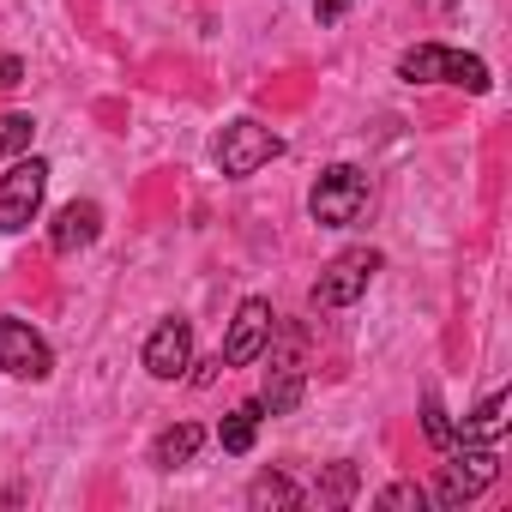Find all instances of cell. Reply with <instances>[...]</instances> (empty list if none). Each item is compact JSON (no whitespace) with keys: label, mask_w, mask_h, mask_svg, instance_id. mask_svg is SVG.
I'll return each instance as SVG.
<instances>
[{"label":"cell","mask_w":512,"mask_h":512,"mask_svg":"<svg viewBox=\"0 0 512 512\" xmlns=\"http://www.w3.org/2000/svg\"><path fill=\"white\" fill-rule=\"evenodd\" d=\"M422 434H428L440 452H446V446H458V428H452V416L440 410V398H434V392H428V404H422Z\"/></svg>","instance_id":"18"},{"label":"cell","mask_w":512,"mask_h":512,"mask_svg":"<svg viewBox=\"0 0 512 512\" xmlns=\"http://www.w3.org/2000/svg\"><path fill=\"white\" fill-rule=\"evenodd\" d=\"M25 85V61L19 55H0V91H19Z\"/></svg>","instance_id":"20"},{"label":"cell","mask_w":512,"mask_h":512,"mask_svg":"<svg viewBox=\"0 0 512 512\" xmlns=\"http://www.w3.org/2000/svg\"><path fill=\"white\" fill-rule=\"evenodd\" d=\"M494 476H500L494 446H488V440H458V446H446V464H440L434 500H440V506H464V500H476Z\"/></svg>","instance_id":"3"},{"label":"cell","mask_w":512,"mask_h":512,"mask_svg":"<svg viewBox=\"0 0 512 512\" xmlns=\"http://www.w3.org/2000/svg\"><path fill=\"white\" fill-rule=\"evenodd\" d=\"M296 398H302V338H296V332H284V344H278V356H272V374H266L260 404H266L272 416H284V410H296Z\"/></svg>","instance_id":"11"},{"label":"cell","mask_w":512,"mask_h":512,"mask_svg":"<svg viewBox=\"0 0 512 512\" xmlns=\"http://www.w3.org/2000/svg\"><path fill=\"white\" fill-rule=\"evenodd\" d=\"M97 235H103V205H97V199H73V205H61L55 223H49V247L61 253V260L85 253Z\"/></svg>","instance_id":"10"},{"label":"cell","mask_w":512,"mask_h":512,"mask_svg":"<svg viewBox=\"0 0 512 512\" xmlns=\"http://www.w3.org/2000/svg\"><path fill=\"white\" fill-rule=\"evenodd\" d=\"M398 79L404 85H458L470 97H488V61L482 55H464V49H446V43H416L398 55Z\"/></svg>","instance_id":"1"},{"label":"cell","mask_w":512,"mask_h":512,"mask_svg":"<svg viewBox=\"0 0 512 512\" xmlns=\"http://www.w3.org/2000/svg\"><path fill=\"white\" fill-rule=\"evenodd\" d=\"M199 446H205V428H199V422H175V428H163V434L151 440V464H157V470H181V464H193Z\"/></svg>","instance_id":"12"},{"label":"cell","mask_w":512,"mask_h":512,"mask_svg":"<svg viewBox=\"0 0 512 512\" xmlns=\"http://www.w3.org/2000/svg\"><path fill=\"white\" fill-rule=\"evenodd\" d=\"M422 500H428V488H416V482H392V488L380 494L386 512H398V506H422Z\"/></svg>","instance_id":"19"},{"label":"cell","mask_w":512,"mask_h":512,"mask_svg":"<svg viewBox=\"0 0 512 512\" xmlns=\"http://www.w3.org/2000/svg\"><path fill=\"white\" fill-rule=\"evenodd\" d=\"M380 266H386L380 247H344L338 260L320 272V284H314V308H350V302H362Z\"/></svg>","instance_id":"6"},{"label":"cell","mask_w":512,"mask_h":512,"mask_svg":"<svg viewBox=\"0 0 512 512\" xmlns=\"http://www.w3.org/2000/svg\"><path fill=\"white\" fill-rule=\"evenodd\" d=\"M272 326H278L272 302H266V296H247V302L235 308V320H229V338H223V368H247V362H260V356L272 350Z\"/></svg>","instance_id":"7"},{"label":"cell","mask_w":512,"mask_h":512,"mask_svg":"<svg viewBox=\"0 0 512 512\" xmlns=\"http://www.w3.org/2000/svg\"><path fill=\"white\" fill-rule=\"evenodd\" d=\"M356 482H362V476H356V464H350V458H338V464L320 476V488H314V494H320L326 506H344V500L356 494Z\"/></svg>","instance_id":"16"},{"label":"cell","mask_w":512,"mask_h":512,"mask_svg":"<svg viewBox=\"0 0 512 512\" xmlns=\"http://www.w3.org/2000/svg\"><path fill=\"white\" fill-rule=\"evenodd\" d=\"M217 169L229 175V181H247V175H260L272 157H284V139L272 133V127H260V121H229L223 133H217Z\"/></svg>","instance_id":"4"},{"label":"cell","mask_w":512,"mask_h":512,"mask_svg":"<svg viewBox=\"0 0 512 512\" xmlns=\"http://www.w3.org/2000/svg\"><path fill=\"white\" fill-rule=\"evenodd\" d=\"M0 374H13V380H49L55 374L49 338L31 332L25 320H0Z\"/></svg>","instance_id":"8"},{"label":"cell","mask_w":512,"mask_h":512,"mask_svg":"<svg viewBox=\"0 0 512 512\" xmlns=\"http://www.w3.org/2000/svg\"><path fill=\"white\" fill-rule=\"evenodd\" d=\"M37 139V121L31 115H0V157H25Z\"/></svg>","instance_id":"17"},{"label":"cell","mask_w":512,"mask_h":512,"mask_svg":"<svg viewBox=\"0 0 512 512\" xmlns=\"http://www.w3.org/2000/svg\"><path fill=\"white\" fill-rule=\"evenodd\" d=\"M434 7H440V0H434Z\"/></svg>","instance_id":"22"},{"label":"cell","mask_w":512,"mask_h":512,"mask_svg":"<svg viewBox=\"0 0 512 512\" xmlns=\"http://www.w3.org/2000/svg\"><path fill=\"white\" fill-rule=\"evenodd\" d=\"M260 422H266V404L260 398H247V404H235L229 416H223V428H217V446L223 452H253V434H260Z\"/></svg>","instance_id":"13"},{"label":"cell","mask_w":512,"mask_h":512,"mask_svg":"<svg viewBox=\"0 0 512 512\" xmlns=\"http://www.w3.org/2000/svg\"><path fill=\"white\" fill-rule=\"evenodd\" d=\"M296 500H302V488H296L290 476H278V470L253 476V488H247V506H253V512H272V506H296Z\"/></svg>","instance_id":"15"},{"label":"cell","mask_w":512,"mask_h":512,"mask_svg":"<svg viewBox=\"0 0 512 512\" xmlns=\"http://www.w3.org/2000/svg\"><path fill=\"white\" fill-rule=\"evenodd\" d=\"M43 193H49V163L43 157H19L7 175H0V235L31 229L37 211H43Z\"/></svg>","instance_id":"5"},{"label":"cell","mask_w":512,"mask_h":512,"mask_svg":"<svg viewBox=\"0 0 512 512\" xmlns=\"http://www.w3.org/2000/svg\"><path fill=\"white\" fill-rule=\"evenodd\" d=\"M344 13H350V0H314V19L320 25H338Z\"/></svg>","instance_id":"21"},{"label":"cell","mask_w":512,"mask_h":512,"mask_svg":"<svg viewBox=\"0 0 512 512\" xmlns=\"http://www.w3.org/2000/svg\"><path fill=\"white\" fill-rule=\"evenodd\" d=\"M500 428H506V392H488V398L464 416L458 440H500Z\"/></svg>","instance_id":"14"},{"label":"cell","mask_w":512,"mask_h":512,"mask_svg":"<svg viewBox=\"0 0 512 512\" xmlns=\"http://www.w3.org/2000/svg\"><path fill=\"white\" fill-rule=\"evenodd\" d=\"M368 205H374V181H368V169H356V163H332V169H320V181L308 187V217H314L320 229H356V223L368 217Z\"/></svg>","instance_id":"2"},{"label":"cell","mask_w":512,"mask_h":512,"mask_svg":"<svg viewBox=\"0 0 512 512\" xmlns=\"http://www.w3.org/2000/svg\"><path fill=\"white\" fill-rule=\"evenodd\" d=\"M193 368V326L175 314V320H163L151 338H145V374L151 380H181Z\"/></svg>","instance_id":"9"}]
</instances>
